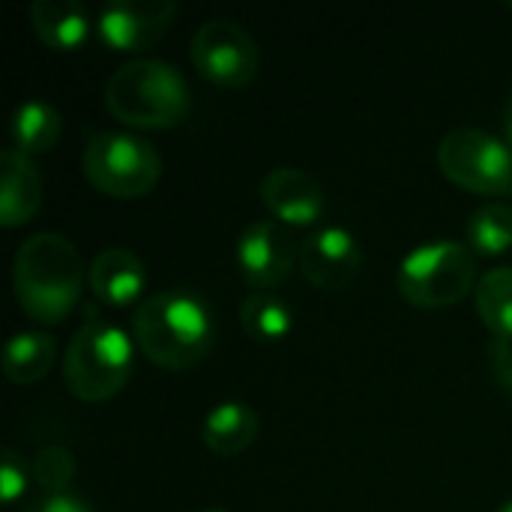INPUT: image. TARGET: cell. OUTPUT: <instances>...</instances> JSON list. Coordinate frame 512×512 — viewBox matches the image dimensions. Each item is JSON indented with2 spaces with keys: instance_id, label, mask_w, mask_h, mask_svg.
I'll return each instance as SVG.
<instances>
[{
  "instance_id": "6da1fadb",
  "label": "cell",
  "mask_w": 512,
  "mask_h": 512,
  "mask_svg": "<svg viewBox=\"0 0 512 512\" xmlns=\"http://www.w3.org/2000/svg\"><path fill=\"white\" fill-rule=\"evenodd\" d=\"M135 348L159 369L186 372L198 366L216 339V324L207 303L183 288L150 294L132 315Z\"/></svg>"
},
{
  "instance_id": "7a4b0ae2",
  "label": "cell",
  "mask_w": 512,
  "mask_h": 512,
  "mask_svg": "<svg viewBox=\"0 0 512 512\" xmlns=\"http://www.w3.org/2000/svg\"><path fill=\"white\" fill-rule=\"evenodd\" d=\"M12 291L30 321L63 324L84 291V261L72 240L54 231L27 237L12 261Z\"/></svg>"
},
{
  "instance_id": "3957f363",
  "label": "cell",
  "mask_w": 512,
  "mask_h": 512,
  "mask_svg": "<svg viewBox=\"0 0 512 512\" xmlns=\"http://www.w3.org/2000/svg\"><path fill=\"white\" fill-rule=\"evenodd\" d=\"M105 108L132 129H171L186 120L192 93L177 66L138 57L117 66L105 81Z\"/></svg>"
},
{
  "instance_id": "277c9868",
  "label": "cell",
  "mask_w": 512,
  "mask_h": 512,
  "mask_svg": "<svg viewBox=\"0 0 512 512\" xmlns=\"http://www.w3.org/2000/svg\"><path fill=\"white\" fill-rule=\"evenodd\" d=\"M135 363V339L102 315H87L63 354V384L81 402L114 399Z\"/></svg>"
},
{
  "instance_id": "5b68a950",
  "label": "cell",
  "mask_w": 512,
  "mask_h": 512,
  "mask_svg": "<svg viewBox=\"0 0 512 512\" xmlns=\"http://www.w3.org/2000/svg\"><path fill=\"white\" fill-rule=\"evenodd\" d=\"M396 288L417 309H447L477 291V255L453 240L417 246L402 258Z\"/></svg>"
},
{
  "instance_id": "8992f818",
  "label": "cell",
  "mask_w": 512,
  "mask_h": 512,
  "mask_svg": "<svg viewBox=\"0 0 512 512\" xmlns=\"http://www.w3.org/2000/svg\"><path fill=\"white\" fill-rule=\"evenodd\" d=\"M84 174L108 198H144L162 177V156L138 135L99 132L84 147Z\"/></svg>"
},
{
  "instance_id": "52a82bcc",
  "label": "cell",
  "mask_w": 512,
  "mask_h": 512,
  "mask_svg": "<svg viewBox=\"0 0 512 512\" xmlns=\"http://www.w3.org/2000/svg\"><path fill=\"white\" fill-rule=\"evenodd\" d=\"M444 177L465 192L498 198L512 192V150L483 129H453L438 144Z\"/></svg>"
},
{
  "instance_id": "ba28073f",
  "label": "cell",
  "mask_w": 512,
  "mask_h": 512,
  "mask_svg": "<svg viewBox=\"0 0 512 512\" xmlns=\"http://www.w3.org/2000/svg\"><path fill=\"white\" fill-rule=\"evenodd\" d=\"M189 57L198 75L219 87H246L261 69V48L255 36L228 18L204 21L189 42Z\"/></svg>"
},
{
  "instance_id": "9c48e42d",
  "label": "cell",
  "mask_w": 512,
  "mask_h": 512,
  "mask_svg": "<svg viewBox=\"0 0 512 512\" xmlns=\"http://www.w3.org/2000/svg\"><path fill=\"white\" fill-rule=\"evenodd\" d=\"M174 15L171 0H117L96 15V36L108 51L141 54L171 30Z\"/></svg>"
},
{
  "instance_id": "30bf717a",
  "label": "cell",
  "mask_w": 512,
  "mask_h": 512,
  "mask_svg": "<svg viewBox=\"0 0 512 512\" xmlns=\"http://www.w3.org/2000/svg\"><path fill=\"white\" fill-rule=\"evenodd\" d=\"M237 270L243 282L255 291L279 288L294 267H300V249H294L291 237L276 222H249L234 246Z\"/></svg>"
},
{
  "instance_id": "8fae6325",
  "label": "cell",
  "mask_w": 512,
  "mask_h": 512,
  "mask_svg": "<svg viewBox=\"0 0 512 512\" xmlns=\"http://www.w3.org/2000/svg\"><path fill=\"white\" fill-rule=\"evenodd\" d=\"M300 270L321 291H345L363 270V249L348 228L327 225L303 240Z\"/></svg>"
},
{
  "instance_id": "7c38bea8",
  "label": "cell",
  "mask_w": 512,
  "mask_h": 512,
  "mask_svg": "<svg viewBox=\"0 0 512 512\" xmlns=\"http://www.w3.org/2000/svg\"><path fill=\"white\" fill-rule=\"evenodd\" d=\"M261 201L279 222L294 228L315 225L324 216V189L303 168H273L261 180Z\"/></svg>"
},
{
  "instance_id": "4fadbf2b",
  "label": "cell",
  "mask_w": 512,
  "mask_h": 512,
  "mask_svg": "<svg viewBox=\"0 0 512 512\" xmlns=\"http://www.w3.org/2000/svg\"><path fill=\"white\" fill-rule=\"evenodd\" d=\"M87 282L93 297L108 309L135 306L147 288V267L144 261L123 246H111L99 252L87 267Z\"/></svg>"
},
{
  "instance_id": "5bb4252c",
  "label": "cell",
  "mask_w": 512,
  "mask_h": 512,
  "mask_svg": "<svg viewBox=\"0 0 512 512\" xmlns=\"http://www.w3.org/2000/svg\"><path fill=\"white\" fill-rule=\"evenodd\" d=\"M42 174L30 156L18 153L15 147L0 153V225L21 228L27 225L42 207Z\"/></svg>"
},
{
  "instance_id": "9a60e30c",
  "label": "cell",
  "mask_w": 512,
  "mask_h": 512,
  "mask_svg": "<svg viewBox=\"0 0 512 512\" xmlns=\"http://www.w3.org/2000/svg\"><path fill=\"white\" fill-rule=\"evenodd\" d=\"M30 27L36 39L57 54L84 48L93 33L87 9L75 0H36L30 6Z\"/></svg>"
},
{
  "instance_id": "2e32d148",
  "label": "cell",
  "mask_w": 512,
  "mask_h": 512,
  "mask_svg": "<svg viewBox=\"0 0 512 512\" xmlns=\"http://www.w3.org/2000/svg\"><path fill=\"white\" fill-rule=\"evenodd\" d=\"M261 432V417L252 405L228 399L219 402L201 423V441L213 456L231 459L255 444Z\"/></svg>"
},
{
  "instance_id": "e0dca14e",
  "label": "cell",
  "mask_w": 512,
  "mask_h": 512,
  "mask_svg": "<svg viewBox=\"0 0 512 512\" xmlns=\"http://www.w3.org/2000/svg\"><path fill=\"white\" fill-rule=\"evenodd\" d=\"M63 120L54 105L42 99H27L12 114V144L24 156L51 153L60 144Z\"/></svg>"
},
{
  "instance_id": "ac0fdd59",
  "label": "cell",
  "mask_w": 512,
  "mask_h": 512,
  "mask_svg": "<svg viewBox=\"0 0 512 512\" xmlns=\"http://www.w3.org/2000/svg\"><path fill=\"white\" fill-rule=\"evenodd\" d=\"M54 354H57V345L48 333L42 330L15 333L3 354V375L18 387H30L51 372Z\"/></svg>"
},
{
  "instance_id": "d6986e66",
  "label": "cell",
  "mask_w": 512,
  "mask_h": 512,
  "mask_svg": "<svg viewBox=\"0 0 512 512\" xmlns=\"http://www.w3.org/2000/svg\"><path fill=\"white\" fill-rule=\"evenodd\" d=\"M240 327L246 330L252 342L276 345L291 333L294 315H291V306L273 291H252L240 306Z\"/></svg>"
},
{
  "instance_id": "ffe728a7",
  "label": "cell",
  "mask_w": 512,
  "mask_h": 512,
  "mask_svg": "<svg viewBox=\"0 0 512 512\" xmlns=\"http://www.w3.org/2000/svg\"><path fill=\"white\" fill-rule=\"evenodd\" d=\"M477 315L495 333L512 342V267H495L477 282Z\"/></svg>"
},
{
  "instance_id": "44dd1931",
  "label": "cell",
  "mask_w": 512,
  "mask_h": 512,
  "mask_svg": "<svg viewBox=\"0 0 512 512\" xmlns=\"http://www.w3.org/2000/svg\"><path fill=\"white\" fill-rule=\"evenodd\" d=\"M468 243L474 255H504L512 249V207L507 204H486L471 213L468 219Z\"/></svg>"
},
{
  "instance_id": "7402d4cb",
  "label": "cell",
  "mask_w": 512,
  "mask_h": 512,
  "mask_svg": "<svg viewBox=\"0 0 512 512\" xmlns=\"http://www.w3.org/2000/svg\"><path fill=\"white\" fill-rule=\"evenodd\" d=\"M30 471H33V483L39 486L42 495H66L69 483L75 477V459L66 447L51 444L33 456Z\"/></svg>"
},
{
  "instance_id": "603a6c76",
  "label": "cell",
  "mask_w": 512,
  "mask_h": 512,
  "mask_svg": "<svg viewBox=\"0 0 512 512\" xmlns=\"http://www.w3.org/2000/svg\"><path fill=\"white\" fill-rule=\"evenodd\" d=\"M27 480H33L30 465L24 462V456L12 447L3 450V465H0V495L3 504H15L24 492H27Z\"/></svg>"
},
{
  "instance_id": "cb8c5ba5",
  "label": "cell",
  "mask_w": 512,
  "mask_h": 512,
  "mask_svg": "<svg viewBox=\"0 0 512 512\" xmlns=\"http://www.w3.org/2000/svg\"><path fill=\"white\" fill-rule=\"evenodd\" d=\"M24 512H93V510H90V504H87L81 495L66 492V495H42L39 501H33V504H30Z\"/></svg>"
},
{
  "instance_id": "d4e9b609",
  "label": "cell",
  "mask_w": 512,
  "mask_h": 512,
  "mask_svg": "<svg viewBox=\"0 0 512 512\" xmlns=\"http://www.w3.org/2000/svg\"><path fill=\"white\" fill-rule=\"evenodd\" d=\"M492 372L495 381L512 393V342L510 339H495L492 342Z\"/></svg>"
},
{
  "instance_id": "484cf974",
  "label": "cell",
  "mask_w": 512,
  "mask_h": 512,
  "mask_svg": "<svg viewBox=\"0 0 512 512\" xmlns=\"http://www.w3.org/2000/svg\"><path fill=\"white\" fill-rule=\"evenodd\" d=\"M504 132H507V144H512V87L504 99Z\"/></svg>"
},
{
  "instance_id": "4316f807",
  "label": "cell",
  "mask_w": 512,
  "mask_h": 512,
  "mask_svg": "<svg viewBox=\"0 0 512 512\" xmlns=\"http://www.w3.org/2000/svg\"><path fill=\"white\" fill-rule=\"evenodd\" d=\"M498 512H512V501H507V504H501V510Z\"/></svg>"
},
{
  "instance_id": "83f0119b",
  "label": "cell",
  "mask_w": 512,
  "mask_h": 512,
  "mask_svg": "<svg viewBox=\"0 0 512 512\" xmlns=\"http://www.w3.org/2000/svg\"><path fill=\"white\" fill-rule=\"evenodd\" d=\"M507 9H510V12H512V0H507Z\"/></svg>"
},
{
  "instance_id": "f1b7e54d",
  "label": "cell",
  "mask_w": 512,
  "mask_h": 512,
  "mask_svg": "<svg viewBox=\"0 0 512 512\" xmlns=\"http://www.w3.org/2000/svg\"><path fill=\"white\" fill-rule=\"evenodd\" d=\"M207 512H225V510H207Z\"/></svg>"
}]
</instances>
